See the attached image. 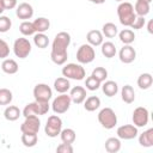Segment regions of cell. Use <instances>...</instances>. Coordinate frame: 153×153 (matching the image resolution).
Instances as JSON below:
<instances>
[{"instance_id":"cell-1","label":"cell","mask_w":153,"mask_h":153,"mask_svg":"<svg viewBox=\"0 0 153 153\" xmlns=\"http://www.w3.org/2000/svg\"><path fill=\"white\" fill-rule=\"evenodd\" d=\"M71 44V35L66 31L59 32L53 43H51V53H50V59L55 65L62 66L66 63L68 59V53L67 48Z\"/></svg>"},{"instance_id":"cell-2","label":"cell","mask_w":153,"mask_h":153,"mask_svg":"<svg viewBox=\"0 0 153 153\" xmlns=\"http://www.w3.org/2000/svg\"><path fill=\"white\" fill-rule=\"evenodd\" d=\"M117 16L120 23L124 26H130L136 18V14L134 12V6L127 1H122L117 6Z\"/></svg>"},{"instance_id":"cell-3","label":"cell","mask_w":153,"mask_h":153,"mask_svg":"<svg viewBox=\"0 0 153 153\" xmlns=\"http://www.w3.org/2000/svg\"><path fill=\"white\" fill-rule=\"evenodd\" d=\"M50 109L49 102H38L35 100L32 103H29L25 105V108L23 109V116L27 117V116H41V115H45Z\"/></svg>"},{"instance_id":"cell-4","label":"cell","mask_w":153,"mask_h":153,"mask_svg":"<svg viewBox=\"0 0 153 153\" xmlns=\"http://www.w3.org/2000/svg\"><path fill=\"white\" fill-rule=\"evenodd\" d=\"M98 122L105 129H112L117 124V115L111 108H104L98 112Z\"/></svg>"},{"instance_id":"cell-5","label":"cell","mask_w":153,"mask_h":153,"mask_svg":"<svg viewBox=\"0 0 153 153\" xmlns=\"http://www.w3.org/2000/svg\"><path fill=\"white\" fill-rule=\"evenodd\" d=\"M62 75L67 79L82 80L86 75V72L80 63H67L62 68Z\"/></svg>"},{"instance_id":"cell-6","label":"cell","mask_w":153,"mask_h":153,"mask_svg":"<svg viewBox=\"0 0 153 153\" xmlns=\"http://www.w3.org/2000/svg\"><path fill=\"white\" fill-rule=\"evenodd\" d=\"M71 97L67 93H60V96H57L56 98H54L53 103H51V109L55 114L61 115L65 114L71 108Z\"/></svg>"},{"instance_id":"cell-7","label":"cell","mask_w":153,"mask_h":153,"mask_svg":"<svg viewBox=\"0 0 153 153\" xmlns=\"http://www.w3.org/2000/svg\"><path fill=\"white\" fill-rule=\"evenodd\" d=\"M61 130H62V120L57 115L49 116L47 120L45 127H44V131H45L47 136L56 137L57 135H60Z\"/></svg>"},{"instance_id":"cell-8","label":"cell","mask_w":153,"mask_h":153,"mask_svg":"<svg viewBox=\"0 0 153 153\" xmlns=\"http://www.w3.org/2000/svg\"><path fill=\"white\" fill-rule=\"evenodd\" d=\"M96 57V51L92 45H90L88 43L81 44L76 51V60L81 65H87L91 63Z\"/></svg>"},{"instance_id":"cell-9","label":"cell","mask_w":153,"mask_h":153,"mask_svg":"<svg viewBox=\"0 0 153 153\" xmlns=\"http://www.w3.org/2000/svg\"><path fill=\"white\" fill-rule=\"evenodd\" d=\"M13 53L19 59H25L31 53V43L25 37H19L13 43Z\"/></svg>"},{"instance_id":"cell-10","label":"cell","mask_w":153,"mask_h":153,"mask_svg":"<svg viewBox=\"0 0 153 153\" xmlns=\"http://www.w3.org/2000/svg\"><path fill=\"white\" fill-rule=\"evenodd\" d=\"M41 127V121L38 116H27L20 126V131L25 134H37Z\"/></svg>"},{"instance_id":"cell-11","label":"cell","mask_w":153,"mask_h":153,"mask_svg":"<svg viewBox=\"0 0 153 153\" xmlns=\"http://www.w3.org/2000/svg\"><path fill=\"white\" fill-rule=\"evenodd\" d=\"M33 97L38 102H49L53 97V91L47 84H37L33 87Z\"/></svg>"},{"instance_id":"cell-12","label":"cell","mask_w":153,"mask_h":153,"mask_svg":"<svg viewBox=\"0 0 153 153\" xmlns=\"http://www.w3.org/2000/svg\"><path fill=\"white\" fill-rule=\"evenodd\" d=\"M133 123L135 127H145L148 124L149 121V112L146 108L143 106H137L133 111Z\"/></svg>"},{"instance_id":"cell-13","label":"cell","mask_w":153,"mask_h":153,"mask_svg":"<svg viewBox=\"0 0 153 153\" xmlns=\"http://www.w3.org/2000/svg\"><path fill=\"white\" fill-rule=\"evenodd\" d=\"M117 137L122 140H133L137 136V127L134 124H124L117 128Z\"/></svg>"},{"instance_id":"cell-14","label":"cell","mask_w":153,"mask_h":153,"mask_svg":"<svg viewBox=\"0 0 153 153\" xmlns=\"http://www.w3.org/2000/svg\"><path fill=\"white\" fill-rule=\"evenodd\" d=\"M118 57L123 63H131L136 59V51L130 44H124L118 53Z\"/></svg>"},{"instance_id":"cell-15","label":"cell","mask_w":153,"mask_h":153,"mask_svg":"<svg viewBox=\"0 0 153 153\" xmlns=\"http://www.w3.org/2000/svg\"><path fill=\"white\" fill-rule=\"evenodd\" d=\"M16 16L19 18V19H23V20H27V19H31L32 16H33V8L30 4L27 2H22L17 6V10H16Z\"/></svg>"},{"instance_id":"cell-16","label":"cell","mask_w":153,"mask_h":153,"mask_svg":"<svg viewBox=\"0 0 153 153\" xmlns=\"http://www.w3.org/2000/svg\"><path fill=\"white\" fill-rule=\"evenodd\" d=\"M86 90L82 86H74L71 88L69 97L74 104H81L86 99Z\"/></svg>"},{"instance_id":"cell-17","label":"cell","mask_w":153,"mask_h":153,"mask_svg":"<svg viewBox=\"0 0 153 153\" xmlns=\"http://www.w3.org/2000/svg\"><path fill=\"white\" fill-rule=\"evenodd\" d=\"M87 43L92 47H98L103 43V33L99 30H91L86 35Z\"/></svg>"},{"instance_id":"cell-18","label":"cell","mask_w":153,"mask_h":153,"mask_svg":"<svg viewBox=\"0 0 153 153\" xmlns=\"http://www.w3.org/2000/svg\"><path fill=\"white\" fill-rule=\"evenodd\" d=\"M102 90H103V93L108 97H114L117 94L118 92V85L116 81L114 80H106V81H103V85H102Z\"/></svg>"},{"instance_id":"cell-19","label":"cell","mask_w":153,"mask_h":153,"mask_svg":"<svg viewBox=\"0 0 153 153\" xmlns=\"http://www.w3.org/2000/svg\"><path fill=\"white\" fill-rule=\"evenodd\" d=\"M54 88L59 93H66L71 88V82H69V80L67 78L60 76V78L55 79V81H54Z\"/></svg>"},{"instance_id":"cell-20","label":"cell","mask_w":153,"mask_h":153,"mask_svg":"<svg viewBox=\"0 0 153 153\" xmlns=\"http://www.w3.org/2000/svg\"><path fill=\"white\" fill-rule=\"evenodd\" d=\"M139 143L142 147L153 146V128H149L139 135Z\"/></svg>"},{"instance_id":"cell-21","label":"cell","mask_w":153,"mask_h":153,"mask_svg":"<svg viewBox=\"0 0 153 153\" xmlns=\"http://www.w3.org/2000/svg\"><path fill=\"white\" fill-rule=\"evenodd\" d=\"M121 98L124 103L131 104L135 100V91L130 85H124L121 90Z\"/></svg>"},{"instance_id":"cell-22","label":"cell","mask_w":153,"mask_h":153,"mask_svg":"<svg viewBox=\"0 0 153 153\" xmlns=\"http://www.w3.org/2000/svg\"><path fill=\"white\" fill-rule=\"evenodd\" d=\"M1 69L6 74H16L18 72L19 67H18V63L13 59H4L2 63H1Z\"/></svg>"},{"instance_id":"cell-23","label":"cell","mask_w":153,"mask_h":153,"mask_svg":"<svg viewBox=\"0 0 153 153\" xmlns=\"http://www.w3.org/2000/svg\"><path fill=\"white\" fill-rule=\"evenodd\" d=\"M100 106V99L97 96H90L84 100V108L86 111H96Z\"/></svg>"},{"instance_id":"cell-24","label":"cell","mask_w":153,"mask_h":153,"mask_svg":"<svg viewBox=\"0 0 153 153\" xmlns=\"http://www.w3.org/2000/svg\"><path fill=\"white\" fill-rule=\"evenodd\" d=\"M22 115V111L19 110L18 106L16 105H8L5 111H4V117L7 120V121H17L19 118V116Z\"/></svg>"},{"instance_id":"cell-25","label":"cell","mask_w":153,"mask_h":153,"mask_svg":"<svg viewBox=\"0 0 153 153\" xmlns=\"http://www.w3.org/2000/svg\"><path fill=\"white\" fill-rule=\"evenodd\" d=\"M105 151L109 153H117L121 149V139L118 137H109L104 143Z\"/></svg>"},{"instance_id":"cell-26","label":"cell","mask_w":153,"mask_h":153,"mask_svg":"<svg viewBox=\"0 0 153 153\" xmlns=\"http://www.w3.org/2000/svg\"><path fill=\"white\" fill-rule=\"evenodd\" d=\"M32 23H33V27H35L36 32H45L50 27V22L45 17H38Z\"/></svg>"},{"instance_id":"cell-27","label":"cell","mask_w":153,"mask_h":153,"mask_svg":"<svg viewBox=\"0 0 153 153\" xmlns=\"http://www.w3.org/2000/svg\"><path fill=\"white\" fill-rule=\"evenodd\" d=\"M149 2L142 1V0H136L135 5H134V12L136 16L140 17H145L146 14L149 13Z\"/></svg>"},{"instance_id":"cell-28","label":"cell","mask_w":153,"mask_h":153,"mask_svg":"<svg viewBox=\"0 0 153 153\" xmlns=\"http://www.w3.org/2000/svg\"><path fill=\"white\" fill-rule=\"evenodd\" d=\"M153 84V76L149 73H142L137 78V86L141 90H147Z\"/></svg>"},{"instance_id":"cell-29","label":"cell","mask_w":153,"mask_h":153,"mask_svg":"<svg viewBox=\"0 0 153 153\" xmlns=\"http://www.w3.org/2000/svg\"><path fill=\"white\" fill-rule=\"evenodd\" d=\"M118 38L123 44H131L135 41V33L130 29H123L118 33Z\"/></svg>"},{"instance_id":"cell-30","label":"cell","mask_w":153,"mask_h":153,"mask_svg":"<svg viewBox=\"0 0 153 153\" xmlns=\"http://www.w3.org/2000/svg\"><path fill=\"white\" fill-rule=\"evenodd\" d=\"M100 45H102V48H100L102 54L105 57L111 59V57H114L116 55L117 50H116V47H115V44L112 42H103Z\"/></svg>"},{"instance_id":"cell-31","label":"cell","mask_w":153,"mask_h":153,"mask_svg":"<svg viewBox=\"0 0 153 153\" xmlns=\"http://www.w3.org/2000/svg\"><path fill=\"white\" fill-rule=\"evenodd\" d=\"M102 33L103 36H105L106 38H114L117 33H118V29L114 23H105L102 27Z\"/></svg>"},{"instance_id":"cell-32","label":"cell","mask_w":153,"mask_h":153,"mask_svg":"<svg viewBox=\"0 0 153 153\" xmlns=\"http://www.w3.org/2000/svg\"><path fill=\"white\" fill-rule=\"evenodd\" d=\"M33 43L37 48L44 49L49 44V38L44 32H37V33L33 35Z\"/></svg>"},{"instance_id":"cell-33","label":"cell","mask_w":153,"mask_h":153,"mask_svg":"<svg viewBox=\"0 0 153 153\" xmlns=\"http://www.w3.org/2000/svg\"><path fill=\"white\" fill-rule=\"evenodd\" d=\"M60 137H61V141L65 143H73L76 139V135L72 128H66L60 131Z\"/></svg>"},{"instance_id":"cell-34","label":"cell","mask_w":153,"mask_h":153,"mask_svg":"<svg viewBox=\"0 0 153 153\" xmlns=\"http://www.w3.org/2000/svg\"><path fill=\"white\" fill-rule=\"evenodd\" d=\"M19 31L23 36H32L36 32V30L33 27V23L30 22V20H24L19 25Z\"/></svg>"},{"instance_id":"cell-35","label":"cell","mask_w":153,"mask_h":153,"mask_svg":"<svg viewBox=\"0 0 153 153\" xmlns=\"http://www.w3.org/2000/svg\"><path fill=\"white\" fill-rule=\"evenodd\" d=\"M38 142V136L37 134H25L22 133V143L25 147H33Z\"/></svg>"},{"instance_id":"cell-36","label":"cell","mask_w":153,"mask_h":153,"mask_svg":"<svg viewBox=\"0 0 153 153\" xmlns=\"http://www.w3.org/2000/svg\"><path fill=\"white\" fill-rule=\"evenodd\" d=\"M13 99V94L8 88H0V105H8Z\"/></svg>"},{"instance_id":"cell-37","label":"cell","mask_w":153,"mask_h":153,"mask_svg":"<svg viewBox=\"0 0 153 153\" xmlns=\"http://www.w3.org/2000/svg\"><path fill=\"white\" fill-rule=\"evenodd\" d=\"M100 85H102V82H100L99 80H97V79H96L94 76H92V75L87 76L86 80H85V86H86V88L90 90V91H96V90H98V88L100 87Z\"/></svg>"},{"instance_id":"cell-38","label":"cell","mask_w":153,"mask_h":153,"mask_svg":"<svg viewBox=\"0 0 153 153\" xmlns=\"http://www.w3.org/2000/svg\"><path fill=\"white\" fill-rule=\"evenodd\" d=\"M92 76H94L97 80H99L100 82L105 81V79L108 78V71L104 68V67H96L93 71H92Z\"/></svg>"},{"instance_id":"cell-39","label":"cell","mask_w":153,"mask_h":153,"mask_svg":"<svg viewBox=\"0 0 153 153\" xmlns=\"http://www.w3.org/2000/svg\"><path fill=\"white\" fill-rule=\"evenodd\" d=\"M12 26V22L8 17L6 16H0V32H7Z\"/></svg>"},{"instance_id":"cell-40","label":"cell","mask_w":153,"mask_h":153,"mask_svg":"<svg viewBox=\"0 0 153 153\" xmlns=\"http://www.w3.org/2000/svg\"><path fill=\"white\" fill-rule=\"evenodd\" d=\"M74 148L72 146V143H60L57 147H56V152L57 153H73Z\"/></svg>"},{"instance_id":"cell-41","label":"cell","mask_w":153,"mask_h":153,"mask_svg":"<svg viewBox=\"0 0 153 153\" xmlns=\"http://www.w3.org/2000/svg\"><path fill=\"white\" fill-rule=\"evenodd\" d=\"M10 55V47L8 44L0 38V59H6Z\"/></svg>"},{"instance_id":"cell-42","label":"cell","mask_w":153,"mask_h":153,"mask_svg":"<svg viewBox=\"0 0 153 153\" xmlns=\"http://www.w3.org/2000/svg\"><path fill=\"white\" fill-rule=\"evenodd\" d=\"M145 24H146V19H145V17L136 16V18H135V20L133 22V24L130 25V27L134 29V30H139V29H142V27L145 26Z\"/></svg>"},{"instance_id":"cell-43","label":"cell","mask_w":153,"mask_h":153,"mask_svg":"<svg viewBox=\"0 0 153 153\" xmlns=\"http://www.w3.org/2000/svg\"><path fill=\"white\" fill-rule=\"evenodd\" d=\"M2 5L5 10H12L17 7V0H2Z\"/></svg>"},{"instance_id":"cell-44","label":"cell","mask_w":153,"mask_h":153,"mask_svg":"<svg viewBox=\"0 0 153 153\" xmlns=\"http://www.w3.org/2000/svg\"><path fill=\"white\" fill-rule=\"evenodd\" d=\"M147 30L149 33H153V20H149L147 24Z\"/></svg>"},{"instance_id":"cell-45","label":"cell","mask_w":153,"mask_h":153,"mask_svg":"<svg viewBox=\"0 0 153 153\" xmlns=\"http://www.w3.org/2000/svg\"><path fill=\"white\" fill-rule=\"evenodd\" d=\"M90 2H93V4H97V5H100V4H104L106 0H88Z\"/></svg>"},{"instance_id":"cell-46","label":"cell","mask_w":153,"mask_h":153,"mask_svg":"<svg viewBox=\"0 0 153 153\" xmlns=\"http://www.w3.org/2000/svg\"><path fill=\"white\" fill-rule=\"evenodd\" d=\"M4 11H5V8H4V5H2V0H0V16Z\"/></svg>"},{"instance_id":"cell-47","label":"cell","mask_w":153,"mask_h":153,"mask_svg":"<svg viewBox=\"0 0 153 153\" xmlns=\"http://www.w3.org/2000/svg\"><path fill=\"white\" fill-rule=\"evenodd\" d=\"M142 1H146V2H149V4H151V1H152V0H142Z\"/></svg>"},{"instance_id":"cell-48","label":"cell","mask_w":153,"mask_h":153,"mask_svg":"<svg viewBox=\"0 0 153 153\" xmlns=\"http://www.w3.org/2000/svg\"><path fill=\"white\" fill-rule=\"evenodd\" d=\"M116 1H120V2H122V1H124V0H116Z\"/></svg>"}]
</instances>
